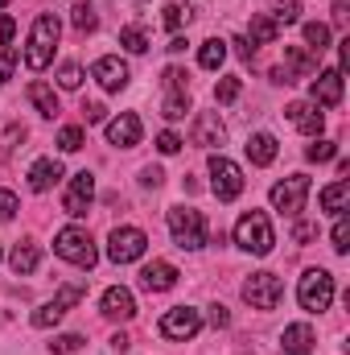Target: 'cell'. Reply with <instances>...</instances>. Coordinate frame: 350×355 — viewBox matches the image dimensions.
Masks as SVG:
<instances>
[{
    "label": "cell",
    "instance_id": "obj_16",
    "mask_svg": "<svg viewBox=\"0 0 350 355\" xmlns=\"http://www.w3.org/2000/svg\"><path fill=\"white\" fill-rule=\"evenodd\" d=\"M284 116H288L293 128H301L305 137H322V128H326V116L317 112V103H305V99H301V103H288Z\"/></svg>",
    "mask_w": 350,
    "mask_h": 355
},
{
    "label": "cell",
    "instance_id": "obj_34",
    "mask_svg": "<svg viewBox=\"0 0 350 355\" xmlns=\"http://www.w3.org/2000/svg\"><path fill=\"white\" fill-rule=\"evenodd\" d=\"M83 145H87V132H83L79 124H66V128L58 132V149H62V153H79Z\"/></svg>",
    "mask_w": 350,
    "mask_h": 355
},
{
    "label": "cell",
    "instance_id": "obj_14",
    "mask_svg": "<svg viewBox=\"0 0 350 355\" xmlns=\"http://www.w3.org/2000/svg\"><path fill=\"white\" fill-rule=\"evenodd\" d=\"M91 79H99V87H103V91H124V87H128V62H124V58H116V54L95 58Z\"/></svg>",
    "mask_w": 350,
    "mask_h": 355
},
{
    "label": "cell",
    "instance_id": "obj_30",
    "mask_svg": "<svg viewBox=\"0 0 350 355\" xmlns=\"http://www.w3.org/2000/svg\"><path fill=\"white\" fill-rule=\"evenodd\" d=\"M185 112H190V91H169L165 103H161V116L165 120H185Z\"/></svg>",
    "mask_w": 350,
    "mask_h": 355
},
{
    "label": "cell",
    "instance_id": "obj_48",
    "mask_svg": "<svg viewBox=\"0 0 350 355\" xmlns=\"http://www.w3.org/2000/svg\"><path fill=\"white\" fill-rule=\"evenodd\" d=\"M210 322H214V327H227V322H231L227 306H210Z\"/></svg>",
    "mask_w": 350,
    "mask_h": 355
},
{
    "label": "cell",
    "instance_id": "obj_46",
    "mask_svg": "<svg viewBox=\"0 0 350 355\" xmlns=\"http://www.w3.org/2000/svg\"><path fill=\"white\" fill-rule=\"evenodd\" d=\"M12 33H17V21H12L8 12H0V46H8V42H12Z\"/></svg>",
    "mask_w": 350,
    "mask_h": 355
},
{
    "label": "cell",
    "instance_id": "obj_1",
    "mask_svg": "<svg viewBox=\"0 0 350 355\" xmlns=\"http://www.w3.org/2000/svg\"><path fill=\"white\" fill-rule=\"evenodd\" d=\"M58 33H62V21L54 12H42L29 29V50H25V67L29 71H46L54 62V46H58Z\"/></svg>",
    "mask_w": 350,
    "mask_h": 355
},
{
    "label": "cell",
    "instance_id": "obj_24",
    "mask_svg": "<svg viewBox=\"0 0 350 355\" xmlns=\"http://www.w3.org/2000/svg\"><path fill=\"white\" fill-rule=\"evenodd\" d=\"M248 157H252V166H272L276 162V137L272 132L248 137Z\"/></svg>",
    "mask_w": 350,
    "mask_h": 355
},
{
    "label": "cell",
    "instance_id": "obj_31",
    "mask_svg": "<svg viewBox=\"0 0 350 355\" xmlns=\"http://www.w3.org/2000/svg\"><path fill=\"white\" fill-rule=\"evenodd\" d=\"M120 46L132 50V54H145V50H149V33H145L140 25H124V29H120Z\"/></svg>",
    "mask_w": 350,
    "mask_h": 355
},
{
    "label": "cell",
    "instance_id": "obj_6",
    "mask_svg": "<svg viewBox=\"0 0 350 355\" xmlns=\"http://www.w3.org/2000/svg\"><path fill=\"white\" fill-rule=\"evenodd\" d=\"M210 190H214L219 202H235V198L243 194V170H239L231 157L214 153V157H210Z\"/></svg>",
    "mask_w": 350,
    "mask_h": 355
},
{
    "label": "cell",
    "instance_id": "obj_35",
    "mask_svg": "<svg viewBox=\"0 0 350 355\" xmlns=\"http://www.w3.org/2000/svg\"><path fill=\"white\" fill-rule=\"evenodd\" d=\"M272 21H276L280 29H284V25H297V21H301V0H276Z\"/></svg>",
    "mask_w": 350,
    "mask_h": 355
},
{
    "label": "cell",
    "instance_id": "obj_17",
    "mask_svg": "<svg viewBox=\"0 0 350 355\" xmlns=\"http://www.w3.org/2000/svg\"><path fill=\"white\" fill-rule=\"evenodd\" d=\"M107 141H111V145H120V149H132V145H140V116H132V112H120L116 120H107Z\"/></svg>",
    "mask_w": 350,
    "mask_h": 355
},
{
    "label": "cell",
    "instance_id": "obj_21",
    "mask_svg": "<svg viewBox=\"0 0 350 355\" xmlns=\"http://www.w3.org/2000/svg\"><path fill=\"white\" fill-rule=\"evenodd\" d=\"M103 314H107V318H120V322H128V318L136 314V297H132V289H124V285H111V289L103 293Z\"/></svg>",
    "mask_w": 350,
    "mask_h": 355
},
{
    "label": "cell",
    "instance_id": "obj_13",
    "mask_svg": "<svg viewBox=\"0 0 350 355\" xmlns=\"http://www.w3.org/2000/svg\"><path fill=\"white\" fill-rule=\"evenodd\" d=\"M91 198H95V178H91L87 170H83V174L71 178V186H66V194H62V211L79 219V215H87Z\"/></svg>",
    "mask_w": 350,
    "mask_h": 355
},
{
    "label": "cell",
    "instance_id": "obj_11",
    "mask_svg": "<svg viewBox=\"0 0 350 355\" xmlns=\"http://www.w3.org/2000/svg\"><path fill=\"white\" fill-rule=\"evenodd\" d=\"M202 331V314L194 310V306H174V310H165V318H161V335L165 339H194Z\"/></svg>",
    "mask_w": 350,
    "mask_h": 355
},
{
    "label": "cell",
    "instance_id": "obj_38",
    "mask_svg": "<svg viewBox=\"0 0 350 355\" xmlns=\"http://www.w3.org/2000/svg\"><path fill=\"white\" fill-rule=\"evenodd\" d=\"M330 240H334V252H338V257H347V252H350V223H347V215H338V223H334Z\"/></svg>",
    "mask_w": 350,
    "mask_h": 355
},
{
    "label": "cell",
    "instance_id": "obj_49",
    "mask_svg": "<svg viewBox=\"0 0 350 355\" xmlns=\"http://www.w3.org/2000/svg\"><path fill=\"white\" fill-rule=\"evenodd\" d=\"M161 170H153V166H149V170H145V174H140V182H145V186H161Z\"/></svg>",
    "mask_w": 350,
    "mask_h": 355
},
{
    "label": "cell",
    "instance_id": "obj_7",
    "mask_svg": "<svg viewBox=\"0 0 350 355\" xmlns=\"http://www.w3.org/2000/svg\"><path fill=\"white\" fill-rule=\"evenodd\" d=\"M280 297H284V285H280L276 272H252V277L243 281V302H248L252 310H276Z\"/></svg>",
    "mask_w": 350,
    "mask_h": 355
},
{
    "label": "cell",
    "instance_id": "obj_33",
    "mask_svg": "<svg viewBox=\"0 0 350 355\" xmlns=\"http://www.w3.org/2000/svg\"><path fill=\"white\" fill-rule=\"evenodd\" d=\"M305 42H309V50H313V54L330 50V25H322V21H309V25H305Z\"/></svg>",
    "mask_w": 350,
    "mask_h": 355
},
{
    "label": "cell",
    "instance_id": "obj_37",
    "mask_svg": "<svg viewBox=\"0 0 350 355\" xmlns=\"http://www.w3.org/2000/svg\"><path fill=\"white\" fill-rule=\"evenodd\" d=\"M239 91H243V83H239L235 75H227V79H219L214 99H219V103H235V99H239Z\"/></svg>",
    "mask_w": 350,
    "mask_h": 355
},
{
    "label": "cell",
    "instance_id": "obj_10",
    "mask_svg": "<svg viewBox=\"0 0 350 355\" xmlns=\"http://www.w3.org/2000/svg\"><path fill=\"white\" fill-rule=\"evenodd\" d=\"M79 297H83V281L62 285V293H58L54 302H46V306H37V310H33V327H42V331H46V327H58V322H62V314H66Z\"/></svg>",
    "mask_w": 350,
    "mask_h": 355
},
{
    "label": "cell",
    "instance_id": "obj_19",
    "mask_svg": "<svg viewBox=\"0 0 350 355\" xmlns=\"http://www.w3.org/2000/svg\"><path fill=\"white\" fill-rule=\"evenodd\" d=\"M313 327L309 322H293V327H284V335H280V355H309L313 352Z\"/></svg>",
    "mask_w": 350,
    "mask_h": 355
},
{
    "label": "cell",
    "instance_id": "obj_45",
    "mask_svg": "<svg viewBox=\"0 0 350 355\" xmlns=\"http://www.w3.org/2000/svg\"><path fill=\"white\" fill-rule=\"evenodd\" d=\"M103 116H107L103 103H83V120H87V124H103Z\"/></svg>",
    "mask_w": 350,
    "mask_h": 355
},
{
    "label": "cell",
    "instance_id": "obj_15",
    "mask_svg": "<svg viewBox=\"0 0 350 355\" xmlns=\"http://www.w3.org/2000/svg\"><path fill=\"white\" fill-rule=\"evenodd\" d=\"M309 95H313V103H317V107H338V103H342V71H338V67L322 71V75L313 79Z\"/></svg>",
    "mask_w": 350,
    "mask_h": 355
},
{
    "label": "cell",
    "instance_id": "obj_9",
    "mask_svg": "<svg viewBox=\"0 0 350 355\" xmlns=\"http://www.w3.org/2000/svg\"><path fill=\"white\" fill-rule=\"evenodd\" d=\"M145 248H149V236H145L140 227H116L111 240H107V257H111L116 265H132V261H140Z\"/></svg>",
    "mask_w": 350,
    "mask_h": 355
},
{
    "label": "cell",
    "instance_id": "obj_22",
    "mask_svg": "<svg viewBox=\"0 0 350 355\" xmlns=\"http://www.w3.org/2000/svg\"><path fill=\"white\" fill-rule=\"evenodd\" d=\"M58 178H62V166H58L54 157H42V162H33V166H29V186H33L37 194H42V190H50Z\"/></svg>",
    "mask_w": 350,
    "mask_h": 355
},
{
    "label": "cell",
    "instance_id": "obj_25",
    "mask_svg": "<svg viewBox=\"0 0 350 355\" xmlns=\"http://www.w3.org/2000/svg\"><path fill=\"white\" fill-rule=\"evenodd\" d=\"M347 202H350V182H347V178H338L334 186H326V190H322V211L342 215V211H347Z\"/></svg>",
    "mask_w": 350,
    "mask_h": 355
},
{
    "label": "cell",
    "instance_id": "obj_20",
    "mask_svg": "<svg viewBox=\"0 0 350 355\" xmlns=\"http://www.w3.org/2000/svg\"><path fill=\"white\" fill-rule=\"evenodd\" d=\"M140 285H145L149 293H165V289L177 285V268L169 265V261H153V265L140 268Z\"/></svg>",
    "mask_w": 350,
    "mask_h": 355
},
{
    "label": "cell",
    "instance_id": "obj_27",
    "mask_svg": "<svg viewBox=\"0 0 350 355\" xmlns=\"http://www.w3.org/2000/svg\"><path fill=\"white\" fill-rule=\"evenodd\" d=\"M198 62H202V71H219V67L227 62V42H223V37H210V42H202V50H198Z\"/></svg>",
    "mask_w": 350,
    "mask_h": 355
},
{
    "label": "cell",
    "instance_id": "obj_29",
    "mask_svg": "<svg viewBox=\"0 0 350 355\" xmlns=\"http://www.w3.org/2000/svg\"><path fill=\"white\" fill-rule=\"evenodd\" d=\"M161 12H165L161 21H165V29H169V33H177L181 25H190V21H194V8H190V4H177V0H169Z\"/></svg>",
    "mask_w": 350,
    "mask_h": 355
},
{
    "label": "cell",
    "instance_id": "obj_5",
    "mask_svg": "<svg viewBox=\"0 0 350 355\" xmlns=\"http://www.w3.org/2000/svg\"><path fill=\"white\" fill-rule=\"evenodd\" d=\"M297 302H301L309 314L330 310V302H334V277H330L326 268H309V272L301 277V285H297Z\"/></svg>",
    "mask_w": 350,
    "mask_h": 355
},
{
    "label": "cell",
    "instance_id": "obj_36",
    "mask_svg": "<svg viewBox=\"0 0 350 355\" xmlns=\"http://www.w3.org/2000/svg\"><path fill=\"white\" fill-rule=\"evenodd\" d=\"M305 157L322 166V162H330V157H338V141H313V145L305 149Z\"/></svg>",
    "mask_w": 350,
    "mask_h": 355
},
{
    "label": "cell",
    "instance_id": "obj_39",
    "mask_svg": "<svg viewBox=\"0 0 350 355\" xmlns=\"http://www.w3.org/2000/svg\"><path fill=\"white\" fill-rule=\"evenodd\" d=\"M58 87H66V91L83 87V67H79V62H66V67L58 71Z\"/></svg>",
    "mask_w": 350,
    "mask_h": 355
},
{
    "label": "cell",
    "instance_id": "obj_12",
    "mask_svg": "<svg viewBox=\"0 0 350 355\" xmlns=\"http://www.w3.org/2000/svg\"><path fill=\"white\" fill-rule=\"evenodd\" d=\"M313 67H317L313 54L293 46V50H284V67H272V83H284V87H288V83H301Z\"/></svg>",
    "mask_w": 350,
    "mask_h": 355
},
{
    "label": "cell",
    "instance_id": "obj_23",
    "mask_svg": "<svg viewBox=\"0 0 350 355\" xmlns=\"http://www.w3.org/2000/svg\"><path fill=\"white\" fill-rule=\"evenodd\" d=\"M276 37H280V25H276L272 17H252V25H248V37H243V42L256 50V46H272Z\"/></svg>",
    "mask_w": 350,
    "mask_h": 355
},
{
    "label": "cell",
    "instance_id": "obj_44",
    "mask_svg": "<svg viewBox=\"0 0 350 355\" xmlns=\"http://www.w3.org/2000/svg\"><path fill=\"white\" fill-rule=\"evenodd\" d=\"M12 215H17V194L0 190V219H12Z\"/></svg>",
    "mask_w": 350,
    "mask_h": 355
},
{
    "label": "cell",
    "instance_id": "obj_8",
    "mask_svg": "<svg viewBox=\"0 0 350 355\" xmlns=\"http://www.w3.org/2000/svg\"><path fill=\"white\" fill-rule=\"evenodd\" d=\"M305 198H309V178L305 174H293V178H284V182L272 186V207L280 215H288V219L305 211Z\"/></svg>",
    "mask_w": 350,
    "mask_h": 355
},
{
    "label": "cell",
    "instance_id": "obj_18",
    "mask_svg": "<svg viewBox=\"0 0 350 355\" xmlns=\"http://www.w3.org/2000/svg\"><path fill=\"white\" fill-rule=\"evenodd\" d=\"M194 145H202V149H219L223 141H227V128H223V120H219V112H202L198 120H194Z\"/></svg>",
    "mask_w": 350,
    "mask_h": 355
},
{
    "label": "cell",
    "instance_id": "obj_28",
    "mask_svg": "<svg viewBox=\"0 0 350 355\" xmlns=\"http://www.w3.org/2000/svg\"><path fill=\"white\" fill-rule=\"evenodd\" d=\"M29 103L42 116H58V95H54V87H46V83H29Z\"/></svg>",
    "mask_w": 350,
    "mask_h": 355
},
{
    "label": "cell",
    "instance_id": "obj_41",
    "mask_svg": "<svg viewBox=\"0 0 350 355\" xmlns=\"http://www.w3.org/2000/svg\"><path fill=\"white\" fill-rule=\"evenodd\" d=\"M185 79H190V75H185L181 67H169V71H165V91H190Z\"/></svg>",
    "mask_w": 350,
    "mask_h": 355
},
{
    "label": "cell",
    "instance_id": "obj_32",
    "mask_svg": "<svg viewBox=\"0 0 350 355\" xmlns=\"http://www.w3.org/2000/svg\"><path fill=\"white\" fill-rule=\"evenodd\" d=\"M71 21H75L79 33H95V29H99V17H95V8H91L87 0H79V4L71 8Z\"/></svg>",
    "mask_w": 350,
    "mask_h": 355
},
{
    "label": "cell",
    "instance_id": "obj_42",
    "mask_svg": "<svg viewBox=\"0 0 350 355\" xmlns=\"http://www.w3.org/2000/svg\"><path fill=\"white\" fill-rule=\"evenodd\" d=\"M157 149H161L165 157H174V153H181V137H177V132H161V137H157Z\"/></svg>",
    "mask_w": 350,
    "mask_h": 355
},
{
    "label": "cell",
    "instance_id": "obj_47",
    "mask_svg": "<svg viewBox=\"0 0 350 355\" xmlns=\"http://www.w3.org/2000/svg\"><path fill=\"white\" fill-rule=\"evenodd\" d=\"M313 236H317V227H313V223H297V227H293V240H301V244H305V240H313Z\"/></svg>",
    "mask_w": 350,
    "mask_h": 355
},
{
    "label": "cell",
    "instance_id": "obj_40",
    "mask_svg": "<svg viewBox=\"0 0 350 355\" xmlns=\"http://www.w3.org/2000/svg\"><path fill=\"white\" fill-rule=\"evenodd\" d=\"M79 347H83V339H79V335H58V339L50 343V352H54V355H71V352H79Z\"/></svg>",
    "mask_w": 350,
    "mask_h": 355
},
{
    "label": "cell",
    "instance_id": "obj_52",
    "mask_svg": "<svg viewBox=\"0 0 350 355\" xmlns=\"http://www.w3.org/2000/svg\"><path fill=\"white\" fill-rule=\"evenodd\" d=\"M0 257H4V252H0Z\"/></svg>",
    "mask_w": 350,
    "mask_h": 355
},
{
    "label": "cell",
    "instance_id": "obj_4",
    "mask_svg": "<svg viewBox=\"0 0 350 355\" xmlns=\"http://www.w3.org/2000/svg\"><path fill=\"white\" fill-rule=\"evenodd\" d=\"M54 252H58L62 261L79 265V268H95V261H99L95 240H91L83 227H62V232L54 236Z\"/></svg>",
    "mask_w": 350,
    "mask_h": 355
},
{
    "label": "cell",
    "instance_id": "obj_51",
    "mask_svg": "<svg viewBox=\"0 0 350 355\" xmlns=\"http://www.w3.org/2000/svg\"><path fill=\"white\" fill-rule=\"evenodd\" d=\"M4 4H8V0H0V8H4Z\"/></svg>",
    "mask_w": 350,
    "mask_h": 355
},
{
    "label": "cell",
    "instance_id": "obj_26",
    "mask_svg": "<svg viewBox=\"0 0 350 355\" xmlns=\"http://www.w3.org/2000/svg\"><path fill=\"white\" fill-rule=\"evenodd\" d=\"M37 261H42L37 244H17V248H12V257H8V265H12L17 277H29V272L37 268Z\"/></svg>",
    "mask_w": 350,
    "mask_h": 355
},
{
    "label": "cell",
    "instance_id": "obj_43",
    "mask_svg": "<svg viewBox=\"0 0 350 355\" xmlns=\"http://www.w3.org/2000/svg\"><path fill=\"white\" fill-rule=\"evenodd\" d=\"M12 71H17V54H12V50H4V54H0V87L12 79Z\"/></svg>",
    "mask_w": 350,
    "mask_h": 355
},
{
    "label": "cell",
    "instance_id": "obj_2",
    "mask_svg": "<svg viewBox=\"0 0 350 355\" xmlns=\"http://www.w3.org/2000/svg\"><path fill=\"white\" fill-rule=\"evenodd\" d=\"M235 244H239L243 252H252V257H268V252H272L276 232H272V223H268L264 211H248V215L235 223Z\"/></svg>",
    "mask_w": 350,
    "mask_h": 355
},
{
    "label": "cell",
    "instance_id": "obj_50",
    "mask_svg": "<svg viewBox=\"0 0 350 355\" xmlns=\"http://www.w3.org/2000/svg\"><path fill=\"white\" fill-rule=\"evenodd\" d=\"M334 25H338V29L347 25V0H338V4H334Z\"/></svg>",
    "mask_w": 350,
    "mask_h": 355
},
{
    "label": "cell",
    "instance_id": "obj_3",
    "mask_svg": "<svg viewBox=\"0 0 350 355\" xmlns=\"http://www.w3.org/2000/svg\"><path fill=\"white\" fill-rule=\"evenodd\" d=\"M169 232H174V244L185 252H198L206 244V219L194 207H169Z\"/></svg>",
    "mask_w": 350,
    "mask_h": 355
}]
</instances>
